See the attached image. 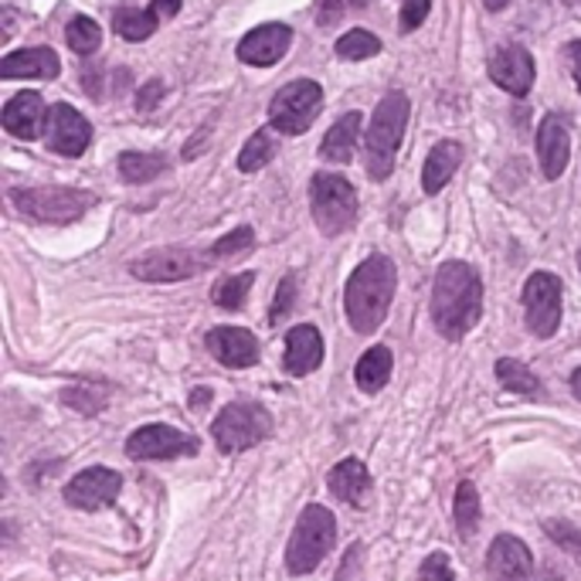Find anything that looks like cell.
<instances>
[{"label": "cell", "instance_id": "cell-12", "mask_svg": "<svg viewBox=\"0 0 581 581\" xmlns=\"http://www.w3.org/2000/svg\"><path fill=\"white\" fill-rule=\"evenodd\" d=\"M123 489V476L116 469H106V466H93V469H82L78 476L68 479L65 486V504L75 507V510H103L109 504H116Z\"/></svg>", "mask_w": 581, "mask_h": 581}, {"label": "cell", "instance_id": "cell-10", "mask_svg": "<svg viewBox=\"0 0 581 581\" xmlns=\"http://www.w3.org/2000/svg\"><path fill=\"white\" fill-rule=\"evenodd\" d=\"M204 265H211V255H194L188 249H157L129 262V273L144 283H181L198 276Z\"/></svg>", "mask_w": 581, "mask_h": 581}, {"label": "cell", "instance_id": "cell-14", "mask_svg": "<svg viewBox=\"0 0 581 581\" xmlns=\"http://www.w3.org/2000/svg\"><path fill=\"white\" fill-rule=\"evenodd\" d=\"M538 160L545 181H558L571 160V129L561 113H548L538 126Z\"/></svg>", "mask_w": 581, "mask_h": 581}, {"label": "cell", "instance_id": "cell-5", "mask_svg": "<svg viewBox=\"0 0 581 581\" xmlns=\"http://www.w3.org/2000/svg\"><path fill=\"white\" fill-rule=\"evenodd\" d=\"M309 208L327 239L344 235L357 221V191L340 173H317L309 181Z\"/></svg>", "mask_w": 581, "mask_h": 581}, {"label": "cell", "instance_id": "cell-39", "mask_svg": "<svg viewBox=\"0 0 581 581\" xmlns=\"http://www.w3.org/2000/svg\"><path fill=\"white\" fill-rule=\"evenodd\" d=\"M293 296H296V276H286V279L279 283V293H276V303H273V313H270L273 324H283V320H286V313L293 309Z\"/></svg>", "mask_w": 581, "mask_h": 581}, {"label": "cell", "instance_id": "cell-46", "mask_svg": "<svg viewBox=\"0 0 581 581\" xmlns=\"http://www.w3.org/2000/svg\"><path fill=\"white\" fill-rule=\"evenodd\" d=\"M571 391H574V398L581 401V368H578V371L571 374Z\"/></svg>", "mask_w": 581, "mask_h": 581}, {"label": "cell", "instance_id": "cell-30", "mask_svg": "<svg viewBox=\"0 0 581 581\" xmlns=\"http://www.w3.org/2000/svg\"><path fill=\"white\" fill-rule=\"evenodd\" d=\"M109 398V388L106 384H93V381H82L75 388H65L62 391V401L68 409L82 412V415H96Z\"/></svg>", "mask_w": 581, "mask_h": 581}, {"label": "cell", "instance_id": "cell-23", "mask_svg": "<svg viewBox=\"0 0 581 581\" xmlns=\"http://www.w3.org/2000/svg\"><path fill=\"white\" fill-rule=\"evenodd\" d=\"M459 163H463V144H456V140L435 144L432 154H429V160H425V167H422V188H425V194H439L445 184H450L453 177H456V170H459Z\"/></svg>", "mask_w": 581, "mask_h": 581}, {"label": "cell", "instance_id": "cell-13", "mask_svg": "<svg viewBox=\"0 0 581 581\" xmlns=\"http://www.w3.org/2000/svg\"><path fill=\"white\" fill-rule=\"evenodd\" d=\"M44 140H49V150H55L62 157H82L88 150V144H93V123H88L75 106L59 103L49 109Z\"/></svg>", "mask_w": 581, "mask_h": 581}, {"label": "cell", "instance_id": "cell-21", "mask_svg": "<svg viewBox=\"0 0 581 581\" xmlns=\"http://www.w3.org/2000/svg\"><path fill=\"white\" fill-rule=\"evenodd\" d=\"M327 486L334 489V497L350 504V507H365L368 494H371V473L361 459H340L330 473H327Z\"/></svg>", "mask_w": 581, "mask_h": 581}, {"label": "cell", "instance_id": "cell-47", "mask_svg": "<svg viewBox=\"0 0 581 581\" xmlns=\"http://www.w3.org/2000/svg\"><path fill=\"white\" fill-rule=\"evenodd\" d=\"M564 4H568V8H581V0H564Z\"/></svg>", "mask_w": 581, "mask_h": 581}, {"label": "cell", "instance_id": "cell-4", "mask_svg": "<svg viewBox=\"0 0 581 581\" xmlns=\"http://www.w3.org/2000/svg\"><path fill=\"white\" fill-rule=\"evenodd\" d=\"M334 541H337V520L327 507L320 504H309L296 527H293V538H289V548H286V568L289 574H309L317 571L320 561L334 551Z\"/></svg>", "mask_w": 581, "mask_h": 581}, {"label": "cell", "instance_id": "cell-40", "mask_svg": "<svg viewBox=\"0 0 581 581\" xmlns=\"http://www.w3.org/2000/svg\"><path fill=\"white\" fill-rule=\"evenodd\" d=\"M347 4H350V0H320V8H317V21H320L324 28L337 24V21L344 18Z\"/></svg>", "mask_w": 581, "mask_h": 581}, {"label": "cell", "instance_id": "cell-38", "mask_svg": "<svg viewBox=\"0 0 581 581\" xmlns=\"http://www.w3.org/2000/svg\"><path fill=\"white\" fill-rule=\"evenodd\" d=\"M419 581H456V578H453V564H450V558H445L442 551L429 554V558L422 561Z\"/></svg>", "mask_w": 581, "mask_h": 581}, {"label": "cell", "instance_id": "cell-2", "mask_svg": "<svg viewBox=\"0 0 581 581\" xmlns=\"http://www.w3.org/2000/svg\"><path fill=\"white\" fill-rule=\"evenodd\" d=\"M398 289V273L388 255H368L353 270L344 289V309L347 320L357 334H374L388 320V309Z\"/></svg>", "mask_w": 581, "mask_h": 581}, {"label": "cell", "instance_id": "cell-25", "mask_svg": "<svg viewBox=\"0 0 581 581\" xmlns=\"http://www.w3.org/2000/svg\"><path fill=\"white\" fill-rule=\"evenodd\" d=\"M394 361H391V350L388 347H371L361 361L353 368V381L365 394H378L388 381H391Z\"/></svg>", "mask_w": 581, "mask_h": 581}, {"label": "cell", "instance_id": "cell-11", "mask_svg": "<svg viewBox=\"0 0 581 581\" xmlns=\"http://www.w3.org/2000/svg\"><path fill=\"white\" fill-rule=\"evenodd\" d=\"M194 453H198V439L170 425H144L126 439L129 459H177Z\"/></svg>", "mask_w": 581, "mask_h": 581}, {"label": "cell", "instance_id": "cell-42", "mask_svg": "<svg viewBox=\"0 0 581 581\" xmlns=\"http://www.w3.org/2000/svg\"><path fill=\"white\" fill-rule=\"evenodd\" d=\"M181 4H184V0H154L150 11H154L160 21H170V18H177V11H181Z\"/></svg>", "mask_w": 581, "mask_h": 581}, {"label": "cell", "instance_id": "cell-9", "mask_svg": "<svg viewBox=\"0 0 581 581\" xmlns=\"http://www.w3.org/2000/svg\"><path fill=\"white\" fill-rule=\"evenodd\" d=\"M524 317L534 337L551 340L561 324V279L554 273H534L524 286Z\"/></svg>", "mask_w": 581, "mask_h": 581}, {"label": "cell", "instance_id": "cell-31", "mask_svg": "<svg viewBox=\"0 0 581 581\" xmlns=\"http://www.w3.org/2000/svg\"><path fill=\"white\" fill-rule=\"evenodd\" d=\"M378 52H381V38H374L365 28H353L344 38H337V55L347 62H365V59H374Z\"/></svg>", "mask_w": 581, "mask_h": 581}, {"label": "cell", "instance_id": "cell-17", "mask_svg": "<svg viewBox=\"0 0 581 581\" xmlns=\"http://www.w3.org/2000/svg\"><path fill=\"white\" fill-rule=\"evenodd\" d=\"M204 347L225 368H252L258 361V337L245 327H214L204 337Z\"/></svg>", "mask_w": 581, "mask_h": 581}, {"label": "cell", "instance_id": "cell-20", "mask_svg": "<svg viewBox=\"0 0 581 581\" xmlns=\"http://www.w3.org/2000/svg\"><path fill=\"white\" fill-rule=\"evenodd\" d=\"M324 365V337L313 324H299L286 337V371L293 378H306Z\"/></svg>", "mask_w": 581, "mask_h": 581}, {"label": "cell", "instance_id": "cell-35", "mask_svg": "<svg viewBox=\"0 0 581 581\" xmlns=\"http://www.w3.org/2000/svg\"><path fill=\"white\" fill-rule=\"evenodd\" d=\"M252 242H255V232L249 229V225H242V229H235V232H229L225 239H218L214 245H211V262H225V258H232V255H242V252H249L252 249Z\"/></svg>", "mask_w": 581, "mask_h": 581}, {"label": "cell", "instance_id": "cell-6", "mask_svg": "<svg viewBox=\"0 0 581 581\" xmlns=\"http://www.w3.org/2000/svg\"><path fill=\"white\" fill-rule=\"evenodd\" d=\"M211 435L221 453H245L273 435V415L258 401H232L218 412Z\"/></svg>", "mask_w": 581, "mask_h": 581}, {"label": "cell", "instance_id": "cell-16", "mask_svg": "<svg viewBox=\"0 0 581 581\" xmlns=\"http://www.w3.org/2000/svg\"><path fill=\"white\" fill-rule=\"evenodd\" d=\"M534 75L538 72H534V59L524 44H504V49L489 59V78L517 99H524L530 93Z\"/></svg>", "mask_w": 581, "mask_h": 581}, {"label": "cell", "instance_id": "cell-36", "mask_svg": "<svg viewBox=\"0 0 581 581\" xmlns=\"http://www.w3.org/2000/svg\"><path fill=\"white\" fill-rule=\"evenodd\" d=\"M429 11H432V0H401V31L409 34V31L422 28Z\"/></svg>", "mask_w": 581, "mask_h": 581}, {"label": "cell", "instance_id": "cell-34", "mask_svg": "<svg viewBox=\"0 0 581 581\" xmlns=\"http://www.w3.org/2000/svg\"><path fill=\"white\" fill-rule=\"evenodd\" d=\"M497 381L507 391H517V394H534V391H538V378H534V371L527 365L514 361V357H504V361H497Z\"/></svg>", "mask_w": 581, "mask_h": 581}, {"label": "cell", "instance_id": "cell-24", "mask_svg": "<svg viewBox=\"0 0 581 581\" xmlns=\"http://www.w3.org/2000/svg\"><path fill=\"white\" fill-rule=\"evenodd\" d=\"M361 126H365V116L361 113H344L320 144V157L327 163H347L353 157V147H357V137H361Z\"/></svg>", "mask_w": 581, "mask_h": 581}, {"label": "cell", "instance_id": "cell-3", "mask_svg": "<svg viewBox=\"0 0 581 581\" xmlns=\"http://www.w3.org/2000/svg\"><path fill=\"white\" fill-rule=\"evenodd\" d=\"M409 113H412V103L405 93H388L378 103L371 126L365 133V167L371 181H388L391 177L401 137H405V126H409Z\"/></svg>", "mask_w": 581, "mask_h": 581}, {"label": "cell", "instance_id": "cell-19", "mask_svg": "<svg viewBox=\"0 0 581 581\" xmlns=\"http://www.w3.org/2000/svg\"><path fill=\"white\" fill-rule=\"evenodd\" d=\"M0 123L18 140H38L49 126V109H44V99L38 93H18L0 113Z\"/></svg>", "mask_w": 581, "mask_h": 581}, {"label": "cell", "instance_id": "cell-26", "mask_svg": "<svg viewBox=\"0 0 581 581\" xmlns=\"http://www.w3.org/2000/svg\"><path fill=\"white\" fill-rule=\"evenodd\" d=\"M167 170V157L160 154H140V150H126L119 154V177L126 184H147L154 177Z\"/></svg>", "mask_w": 581, "mask_h": 581}, {"label": "cell", "instance_id": "cell-18", "mask_svg": "<svg viewBox=\"0 0 581 581\" xmlns=\"http://www.w3.org/2000/svg\"><path fill=\"white\" fill-rule=\"evenodd\" d=\"M486 571L494 581H530L534 558L520 538H514V534H500V538L489 545Z\"/></svg>", "mask_w": 581, "mask_h": 581}, {"label": "cell", "instance_id": "cell-27", "mask_svg": "<svg viewBox=\"0 0 581 581\" xmlns=\"http://www.w3.org/2000/svg\"><path fill=\"white\" fill-rule=\"evenodd\" d=\"M160 18L154 11H137V8H119L113 14V31L123 38V41H147L154 38Z\"/></svg>", "mask_w": 581, "mask_h": 581}, {"label": "cell", "instance_id": "cell-7", "mask_svg": "<svg viewBox=\"0 0 581 581\" xmlns=\"http://www.w3.org/2000/svg\"><path fill=\"white\" fill-rule=\"evenodd\" d=\"M11 204L24 218L41 221V225H68V221L82 218L93 208L96 198L75 188H24V191H11Z\"/></svg>", "mask_w": 581, "mask_h": 581}, {"label": "cell", "instance_id": "cell-45", "mask_svg": "<svg viewBox=\"0 0 581 581\" xmlns=\"http://www.w3.org/2000/svg\"><path fill=\"white\" fill-rule=\"evenodd\" d=\"M507 4H510V0H483V8H486V11H504Z\"/></svg>", "mask_w": 581, "mask_h": 581}, {"label": "cell", "instance_id": "cell-37", "mask_svg": "<svg viewBox=\"0 0 581 581\" xmlns=\"http://www.w3.org/2000/svg\"><path fill=\"white\" fill-rule=\"evenodd\" d=\"M548 534L554 538V545H561L564 551H571V554L581 561V534H578L571 524H564V520H548Z\"/></svg>", "mask_w": 581, "mask_h": 581}, {"label": "cell", "instance_id": "cell-28", "mask_svg": "<svg viewBox=\"0 0 581 581\" xmlns=\"http://www.w3.org/2000/svg\"><path fill=\"white\" fill-rule=\"evenodd\" d=\"M65 41H68V49H72L78 59H88V55L99 52L103 28H99L93 18H72L68 28H65Z\"/></svg>", "mask_w": 581, "mask_h": 581}, {"label": "cell", "instance_id": "cell-32", "mask_svg": "<svg viewBox=\"0 0 581 581\" xmlns=\"http://www.w3.org/2000/svg\"><path fill=\"white\" fill-rule=\"evenodd\" d=\"M476 527H479V494L469 479H463L456 486V530L463 538H473Z\"/></svg>", "mask_w": 581, "mask_h": 581}, {"label": "cell", "instance_id": "cell-8", "mask_svg": "<svg viewBox=\"0 0 581 581\" xmlns=\"http://www.w3.org/2000/svg\"><path fill=\"white\" fill-rule=\"evenodd\" d=\"M324 106V88L313 78H296L283 85L270 103V123L283 137H299L313 126V119L320 116Z\"/></svg>", "mask_w": 581, "mask_h": 581}, {"label": "cell", "instance_id": "cell-41", "mask_svg": "<svg viewBox=\"0 0 581 581\" xmlns=\"http://www.w3.org/2000/svg\"><path fill=\"white\" fill-rule=\"evenodd\" d=\"M160 96H163V82L160 78L147 82L140 93H137V109H154L160 103Z\"/></svg>", "mask_w": 581, "mask_h": 581}, {"label": "cell", "instance_id": "cell-43", "mask_svg": "<svg viewBox=\"0 0 581 581\" xmlns=\"http://www.w3.org/2000/svg\"><path fill=\"white\" fill-rule=\"evenodd\" d=\"M564 55H568V62H571V75H574L578 93H581V41H571L568 49H564Z\"/></svg>", "mask_w": 581, "mask_h": 581}, {"label": "cell", "instance_id": "cell-44", "mask_svg": "<svg viewBox=\"0 0 581 581\" xmlns=\"http://www.w3.org/2000/svg\"><path fill=\"white\" fill-rule=\"evenodd\" d=\"M211 401V391L208 388H198L194 394H191V409H201V405H208Z\"/></svg>", "mask_w": 581, "mask_h": 581}, {"label": "cell", "instance_id": "cell-33", "mask_svg": "<svg viewBox=\"0 0 581 581\" xmlns=\"http://www.w3.org/2000/svg\"><path fill=\"white\" fill-rule=\"evenodd\" d=\"M255 276L252 273H239V276H225V279H218L214 289H211V299L221 306V309H242L245 306V296L252 289Z\"/></svg>", "mask_w": 581, "mask_h": 581}, {"label": "cell", "instance_id": "cell-48", "mask_svg": "<svg viewBox=\"0 0 581 581\" xmlns=\"http://www.w3.org/2000/svg\"><path fill=\"white\" fill-rule=\"evenodd\" d=\"M578 265H581V255H578Z\"/></svg>", "mask_w": 581, "mask_h": 581}, {"label": "cell", "instance_id": "cell-15", "mask_svg": "<svg viewBox=\"0 0 581 581\" xmlns=\"http://www.w3.org/2000/svg\"><path fill=\"white\" fill-rule=\"evenodd\" d=\"M289 44H293V31L286 24H276V21L258 24L239 41V59L255 68H270L289 52Z\"/></svg>", "mask_w": 581, "mask_h": 581}, {"label": "cell", "instance_id": "cell-22", "mask_svg": "<svg viewBox=\"0 0 581 581\" xmlns=\"http://www.w3.org/2000/svg\"><path fill=\"white\" fill-rule=\"evenodd\" d=\"M62 62L52 49H21L0 62V78H59Z\"/></svg>", "mask_w": 581, "mask_h": 581}, {"label": "cell", "instance_id": "cell-1", "mask_svg": "<svg viewBox=\"0 0 581 581\" xmlns=\"http://www.w3.org/2000/svg\"><path fill=\"white\" fill-rule=\"evenodd\" d=\"M483 317V283L466 262H442L432 286V324L445 340H463Z\"/></svg>", "mask_w": 581, "mask_h": 581}, {"label": "cell", "instance_id": "cell-29", "mask_svg": "<svg viewBox=\"0 0 581 581\" xmlns=\"http://www.w3.org/2000/svg\"><path fill=\"white\" fill-rule=\"evenodd\" d=\"M273 157H276V137L270 129H258V133H252L249 144L239 154V170L242 173H255V170H262L265 163H270Z\"/></svg>", "mask_w": 581, "mask_h": 581}]
</instances>
